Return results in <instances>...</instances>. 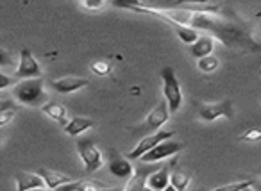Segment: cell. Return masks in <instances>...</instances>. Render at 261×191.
I'll use <instances>...</instances> for the list:
<instances>
[{
  "instance_id": "obj_23",
  "label": "cell",
  "mask_w": 261,
  "mask_h": 191,
  "mask_svg": "<svg viewBox=\"0 0 261 191\" xmlns=\"http://www.w3.org/2000/svg\"><path fill=\"white\" fill-rule=\"evenodd\" d=\"M90 68H91V72H93L95 75H98V77H108L109 73H111L113 66H111V63L106 61V59H95V61H91Z\"/></svg>"
},
{
  "instance_id": "obj_18",
  "label": "cell",
  "mask_w": 261,
  "mask_h": 191,
  "mask_svg": "<svg viewBox=\"0 0 261 191\" xmlns=\"http://www.w3.org/2000/svg\"><path fill=\"white\" fill-rule=\"evenodd\" d=\"M190 182H192V175L186 170H174L170 175V184L177 191H188Z\"/></svg>"
},
{
  "instance_id": "obj_19",
  "label": "cell",
  "mask_w": 261,
  "mask_h": 191,
  "mask_svg": "<svg viewBox=\"0 0 261 191\" xmlns=\"http://www.w3.org/2000/svg\"><path fill=\"white\" fill-rule=\"evenodd\" d=\"M174 31L177 34V38L182 43H188L192 47L193 43H197V40L200 38V34L197 33V29L193 27H185V25H174Z\"/></svg>"
},
{
  "instance_id": "obj_16",
  "label": "cell",
  "mask_w": 261,
  "mask_h": 191,
  "mask_svg": "<svg viewBox=\"0 0 261 191\" xmlns=\"http://www.w3.org/2000/svg\"><path fill=\"white\" fill-rule=\"evenodd\" d=\"M93 125H95V122L91 118H84V116H73V118L68 120V123L63 127V130H65L68 136L77 138V136H81L83 132H86V130H90Z\"/></svg>"
},
{
  "instance_id": "obj_17",
  "label": "cell",
  "mask_w": 261,
  "mask_h": 191,
  "mask_svg": "<svg viewBox=\"0 0 261 191\" xmlns=\"http://www.w3.org/2000/svg\"><path fill=\"white\" fill-rule=\"evenodd\" d=\"M41 111H43V115H47L52 122L59 123L61 127H65L66 123H68L66 107L63 104H59V102H48V104H45L43 107H41Z\"/></svg>"
},
{
  "instance_id": "obj_29",
  "label": "cell",
  "mask_w": 261,
  "mask_h": 191,
  "mask_svg": "<svg viewBox=\"0 0 261 191\" xmlns=\"http://www.w3.org/2000/svg\"><path fill=\"white\" fill-rule=\"evenodd\" d=\"M33 191H52V189H48V187H38V189H33Z\"/></svg>"
},
{
  "instance_id": "obj_21",
  "label": "cell",
  "mask_w": 261,
  "mask_h": 191,
  "mask_svg": "<svg viewBox=\"0 0 261 191\" xmlns=\"http://www.w3.org/2000/svg\"><path fill=\"white\" fill-rule=\"evenodd\" d=\"M218 66H220V61H218L217 56H207V58L197 61V68H199V72H202V73H213Z\"/></svg>"
},
{
  "instance_id": "obj_11",
  "label": "cell",
  "mask_w": 261,
  "mask_h": 191,
  "mask_svg": "<svg viewBox=\"0 0 261 191\" xmlns=\"http://www.w3.org/2000/svg\"><path fill=\"white\" fill-rule=\"evenodd\" d=\"M170 115H172V113H170V107H168L167 100L160 102V104H158L156 107H154L152 111L149 113V116H147V120H145V129L158 132V130H161V127H163L165 123L168 122Z\"/></svg>"
},
{
  "instance_id": "obj_12",
  "label": "cell",
  "mask_w": 261,
  "mask_h": 191,
  "mask_svg": "<svg viewBox=\"0 0 261 191\" xmlns=\"http://www.w3.org/2000/svg\"><path fill=\"white\" fill-rule=\"evenodd\" d=\"M16 182V191H33L38 187H47L45 186V180L40 177V173L33 172H18L15 175Z\"/></svg>"
},
{
  "instance_id": "obj_4",
  "label": "cell",
  "mask_w": 261,
  "mask_h": 191,
  "mask_svg": "<svg viewBox=\"0 0 261 191\" xmlns=\"http://www.w3.org/2000/svg\"><path fill=\"white\" fill-rule=\"evenodd\" d=\"M77 154H79L86 173H95L104 166V155L97 148V145L90 140H77L75 143Z\"/></svg>"
},
{
  "instance_id": "obj_13",
  "label": "cell",
  "mask_w": 261,
  "mask_h": 191,
  "mask_svg": "<svg viewBox=\"0 0 261 191\" xmlns=\"http://www.w3.org/2000/svg\"><path fill=\"white\" fill-rule=\"evenodd\" d=\"M38 173H40V177L45 180V186H47L48 189H52V191H56L58 187L65 186V184L73 182L70 175H66V173H63V172H56V170L40 168V170H38Z\"/></svg>"
},
{
  "instance_id": "obj_6",
  "label": "cell",
  "mask_w": 261,
  "mask_h": 191,
  "mask_svg": "<svg viewBox=\"0 0 261 191\" xmlns=\"http://www.w3.org/2000/svg\"><path fill=\"white\" fill-rule=\"evenodd\" d=\"M15 77L18 80L43 79V70H41L40 63L36 61V58H34L29 48H22V50H20V61H18V66H16Z\"/></svg>"
},
{
  "instance_id": "obj_15",
  "label": "cell",
  "mask_w": 261,
  "mask_h": 191,
  "mask_svg": "<svg viewBox=\"0 0 261 191\" xmlns=\"http://www.w3.org/2000/svg\"><path fill=\"white\" fill-rule=\"evenodd\" d=\"M170 175L172 173L168 172V166H161V168L154 170V172L149 175L147 186L154 191H165L168 186H170Z\"/></svg>"
},
{
  "instance_id": "obj_27",
  "label": "cell",
  "mask_w": 261,
  "mask_h": 191,
  "mask_svg": "<svg viewBox=\"0 0 261 191\" xmlns=\"http://www.w3.org/2000/svg\"><path fill=\"white\" fill-rule=\"evenodd\" d=\"M100 191H125V186H115V187H111V186H104Z\"/></svg>"
},
{
  "instance_id": "obj_31",
  "label": "cell",
  "mask_w": 261,
  "mask_h": 191,
  "mask_svg": "<svg viewBox=\"0 0 261 191\" xmlns=\"http://www.w3.org/2000/svg\"><path fill=\"white\" fill-rule=\"evenodd\" d=\"M243 191H254L252 187H247V189H243Z\"/></svg>"
},
{
  "instance_id": "obj_10",
  "label": "cell",
  "mask_w": 261,
  "mask_h": 191,
  "mask_svg": "<svg viewBox=\"0 0 261 191\" xmlns=\"http://www.w3.org/2000/svg\"><path fill=\"white\" fill-rule=\"evenodd\" d=\"M90 84V80L84 79V77H75V75H68V77H61V79H54L50 80V86L54 91L61 95H70L75 93V91L83 90Z\"/></svg>"
},
{
  "instance_id": "obj_9",
  "label": "cell",
  "mask_w": 261,
  "mask_h": 191,
  "mask_svg": "<svg viewBox=\"0 0 261 191\" xmlns=\"http://www.w3.org/2000/svg\"><path fill=\"white\" fill-rule=\"evenodd\" d=\"M109 173L116 179H122V180H130L133 177L136 175V170L130 162V159L122 157L120 154L116 152H111V159H109Z\"/></svg>"
},
{
  "instance_id": "obj_5",
  "label": "cell",
  "mask_w": 261,
  "mask_h": 191,
  "mask_svg": "<svg viewBox=\"0 0 261 191\" xmlns=\"http://www.w3.org/2000/svg\"><path fill=\"white\" fill-rule=\"evenodd\" d=\"M174 136H175V130H158V132L149 134V136L142 138V140L136 143V147L127 154V157H129L130 161H135V159H142L145 154H149L150 150H154L158 145H161L163 141L172 140Z\"/></svg>"
},
{
  "instance_id": "obj_14",
  "label": "cell",
  "mask_w": 261,
  "mask_h": 191,
  "mask_svg": "<svg viewBox=\"0 0 261 191\" xmlns=\"http://www.w3.org/2000/svg\"><path fill=\"white\" fill-rule=\"evenodd\" d=\"M215 50V38L210 36V34H202V36L197 40V43H193L190 47V54L199 61V59H204L207 56H213Z\"/></svg>"
},
{
  "instance_id": "obj_30",
  "label": "cell",
  "mask_w": 261,
  "mask_h": 191,
  "mask_svg": "<svg viewBox=\"0 0 261 191\" xmlns=\"http://www.w3.org/2000/svg\"><path fill=\"white\" fill-rule=\"evenodd\" d=\"M165 191H177V189H175V187H174V186H172V184H170V186H168V187H167V189H165Z\"/></svg>"
},
{
  "instance_id": "obj_2",
  "label": "cell",
  "mask_w": 261,
  "mask_h": 191,
  "mask_svg": "<svg viewBox=\"0 0 261 191\" xmlns=\"http://www.w3.org/2000/svg\"><path fill=\"white\" fill-rule=\"evenodd\" d=\"M11 95L20 105L25 107H43L45 104H48V93L45 91L43 79H27V80H18L13 86Z\"/></svg>"
},
{
  "instance_id": "obj_8",
  "label": "cell",
  "mask_w": 261,
  "mask_h": 191,
  "mask_svg": "<svg viewBox=\"0 0 261 191\" xmlns=\"http://www.w3.org/2000/svg\"><path fill=\"white\" fill-rule=\"evenodd\" d=\"M182 150V145L177 143V141H163L161 145H158L154 150H150L149 154L143 155L140 161L142 162H147V165H152V162H158V161H163V159H168V157H174L175 154Z\"/></svg>"
},
{
  "instance_id": "obj_32",
  "label": "cell",
  "mask_w": 261,
  "mask_h": 191,
  "mask_svg": "<svg viewBox=\"0 0 261 191\" xmlns=\"http://www.w3.org/2000/svg\"><path fill=\"white\" fill-rule=\"evenodd\" d=\"M259 29H261V18H259Z\"/></svg>"
},
{
  "instance_id": "obj_3",
  "label": "cell",
  "mask_w": 261,
  "mask_h": 191,
  "mask_svg": "<svg viewBox=\"0 0 261 191\" xmlns=\"http://www.w3.org/2000/svg\"><path fill=\"white\" fill-rule=\"evenodd\" d=\"M161 80H163L165 100H167L168 107H170V113L174 115L182 105V90L177 80V75H175V70L172 66H165L161 70Z\"/></svg>"
},
{
  "instance_id": "obj_26",
  "label": "cell",
  "mask_w": 261,
  "mask_h": 191,
  "mask_svg": "<svg viewBox=\"0 0 261 191\" xmlns=\"http://www.w3.org/2000/svg\"><path fill=\"white\" fill-rule=\"evenodd\" d=\"M18 83V79L16 77H9L6 72H0V90H6L8 86H15V84Z\"/></svg>"
},
{
  "instance_id": "obj_25",
  "label": "cell",
  "mask_w": 261,
  "mask_h": 191,
  "mask_svg": "<svg viewBox=\"0 0 261 191\" xmlns=\"http://www.w3.org/2000/svg\"><path fill=\"white\" fill-rule=\"evenodd\" d=\"M81 8H84L86 11H98V9L106 8V2H102V0H97V2L86 0V2H81Z\"/></svg>"
},
{
  "instance_id": "obj_7",
  "label": "cell",
  "mask_w": 261,
  "mask_h": 191,
  "mask_svg": "<svg viewBox=\"0 0 261 191\" xmlns=\"http://www.w3.org/2000/svg\"><path fill=\"white\" fill-rule=\"evenodd\" d=\"M234 116V105L231 100H220V102H211V104H204L199 109V118L204 122H215L220 118H229Z\"/></svg>"
},
{
  "instance_id": "obj_28",
  "label": "cell",
  "mask_w": 261,
  "mask_h": 191,
  "mask_svg": "<svg viewBox=\"0 0 261 191\" xmlns=\"http://www.w3.org/2000/svg\"><path fill=\"white\" fill-rule=\"evenodd\" d=\"M252 189H254V191H261V177H259V179H256V180L252 182Z\"/></svg>"
},
{
  "instance_id": "obj_20",
  "label": "cell",
  "mask_w": 261,
  "mask_h": 191,
  "mask_svg": "<svg viewBox=\"0 0 261 191\" xmlns=\"http://www.w3.org/2000/svg\"><path fill=\"white\" fill-rule=\"evenodd\" d=\"M16 113H18L16 105L13 104V102H9L4 98V100L0 102V127L8 125V123L16 116Z\"/></svg>"
},
{
  "instance_id": "obj_24",
  "label": "cell",
  "mask_w": 261,
  "mask_h": 191,
  "mask_svg": "<svg viewBox=\"0 0 261 191\" xmlns=\"http://www.w3.org/2000/svg\"><path fill=\"white\" fill-rule=\"evenodd\" d=\"M238 140L245 141V143H259L261 141V129L259 127H254V129L245 130L243 134H240Z\"/></svg>"
},
{
  "instance_id": "obj_22",
  "label": "cell",
  "mask_w": 261,
  "mask_h": 191,
  "mask_svg": "<svg viewBox=\"0 0 261 191\" xmlns=\"http://www.w3.org/2000/svg\"><path fill=\"white\" fill-rule=\"evenodd\" d=\"M254 180H238V182L224 184V186L210 187V189H200V191H243L247 187H252Z\"/></svg>"
},
{
  "instance_id": "obj_1",
  "label": "cell",
  "mask_w": 261,
  "mask_h": 191,
  "mask_svg": "<svg viewBox=\"0 0 261 191\" xmlns=\"http://www.w3.org/2000/svg\"><path fill=\"white\" fill-rule=\"evenodd\" d=\"M193 29L206 31L215 40L222 41L225 47L240 48V50H259V45L252 40L250 33L240 23L232 22L218 13V15H195L192 23Z\"/></svg>"
}]
</instances>
